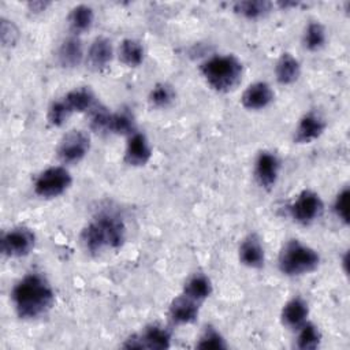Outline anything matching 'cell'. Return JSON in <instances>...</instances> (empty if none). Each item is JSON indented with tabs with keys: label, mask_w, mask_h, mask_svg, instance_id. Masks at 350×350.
Here are the masks:
<instances>
[{
	"label": "cell",
	"mask_w": 350,
	"mask_h": 350,
	"mask_svg": "<svg viewBox=\"0 0 350 350\" xmlns=\"http://www.w3.org/2000/svg\"><path fill=\"white\" fill-rule=\"evenodd\" d=\"M11 302L21 319L36 320L51 310L55 304V291L44 275L30 272L12 287Z\"/></svg>",
	"instance_id": "obj_1"
},
{
	"label": "cell",
	"mask_w": 350,
	"mask_h": 350,
	"mask_svg": "<svg viewBox=\"0 0 350 350\" xmlns=\"http://www.w3.org/2000/svg\"><path fill=\"white\" fill-rule=\"evenodd\" d=\"M126 241V224L113 211L98 212L82 230L81 243L89 254L116 250Z\"/></svg>",
	"instance_id": "obj_2"
},
{
	"label": "cell",
	"mask_w": 350,
	"mask_h": 350,
	"mask_svg": "<svg viewBox=\"0 0 350 350\" xmlns=\"http://www.w3.org/2000/svg\"><path fill=\"white\" fill-rule=\"evenodd\" d=\"M200 72L211 89L228 93L241 83L243 66L235 55H213L200 64Z\"/></svg>",
	"instance_id": "obj_3"
},
{
	"label": "cell",
	"mask_w": 350,
	"mask_h": 350,
	"mask_svg": "<svg viewBox=\"0 0 350 350\" xmlns=\"http://www.w3.org/2000/svg\"><path fill=\"white\" fill-rule=\"evenodd\" d=\"M320 265V254L316 249L302 243L299 239L287 241L278 257L279 271L290 278L304 276L314 272Z\"/></svg>",
	"instance_id": "obj_4"
},
{
	"label": "cell",
	"mask_w": 350,
	"mask_h": 350,
	"mask_svg": "<svg viewBox=\"0 0 350 350\" xmlns=\"http://www.w3.org/2000/svg\"><path fill=\"white\" fill-rule=\"evenodd\" d=\"M72 183L70 171L63 165H52L41 171L33 185L34 193L41 198H56L64 194Z\"/></svg>",
	"instance_id": "obj_5"
},
{
	"label": "cell",
	"mask_w": 350,
	"mask_h": 350,
	"mask_svg": "<svg viewBox=\"0 0 350 350\" xmlns=\"http://www.w3.org/2000/svg\"><path fill=\"white\" fill-rule=\"evenodd\" d=\"M324 212V202L319 193L310 189L302 190L288 205L291 219L302 226H309L319 220Z\"/></svg>",
	"instance_id": "obj_6"
},
{
	"label": "cell",
	"mask_w": 350,
	"mask_h": 350,
	"mask_svg": "<svg viewBox=\"0 0 350 350\" xmlns=\"http://www.w3.org/2000/svg\"><path fill=\"white\" fill-rule=\"evenodd\" d=\"M36 246V234L26 226H15L3 232L0 249L5 257L21 258L29 256Z\"/></svg>",
	"instance_id": "obj_7"
},
{
	"label": "cell",
	"mask_w": 350,
	"mask_h": 350,
	"mask_svg": "<svg viewBox=\"0 0 350 350\" xmlns=\"http://www.w3.org/2000/svg\"><path fill=\"white\" fill-rule=\"evenodd\" d=\"M90 150V138L82 130H71L66 133L56 148L59 160L63 164H78Z\"/></svg>",
	"instance_id": "obj_8"
},
{
	"label": "cell",
	"mask_w": 350,
	"mask_h": 350,
	"mask_svg": "<svg viewBox=\"0 0 350 350\" xmlns=\"http://www.w3.org/2000/svg\"><path fill=\"white\" fill-rule=\"evenodd\" d=\"M171 342H172L171 331L167 327L154 323V324L146 325L141 334L133 335L131 338L126 339L123 346L127 349L164 350L171 346Z\"/></svg>",
	"instance_id": "obj_9"
},
{
	"label": "cell",
	"mask_w": 350,
	"mask_h": 350,
	"mask_svg": "<svg viewBox=\"0 0 350 350\" xmlns=\"http://www.w3.org/2000/svg\"><path fill=\"white\" fill-rule=\"evenodd\" d=\"M254 179L264 190H272L279 179L280 160L275 152L261 150L254 160Z\"/></svg>",
	"instance_id": "obj_10"
},
{
	"label": "cell",
	"mask_w": 350,
	"mask_h": 350,
	"mask_svg": "<svg viewBox=\"0 0 350 350\" xmlns=\"http://www.w3.org/2000/svg\"><path fill=\"white\" fill-rule=\"evenodd\" d=\"M327 129L325 119L316 111H309L301 116L294 130V144L305 145L319 139Z\"/></svg>",
	"instance_id": "obj_11"
},
{
	"label": "cell",
	"mask_w": 350,
	"mask_h": 350,
	"mask_svg": "<svg viewBox=\"0 0 350 350\" xmlns=\"http://www.w3.org/2000/svg\"><path fill=\"white\" fill-rule=\"evenodd\" d=\"M152 157V146L144 133L134 131L127 137L123 161L130 167H144Z\"/></svg>",
	"instance_id": "obj_12"
},
{
	"label": "cell",
	"mask_w": 350,
	"mask_h": 350,
	"mask_svg": "<svg viewBox=\"0 0 350 350\" xmlns=\"http://www.w3.org/2000/svg\"><path fill=\"white\" fill-rule=\"evenodd\" d=\"M275 93L271 85L265 81L250 83L242 93L241 104L247 111H261L272 104Z\"/></svg>",
	"instance_id": "obj_13"
},
{
	"label": "cell",
	"mask_w": 350,
	"mask_h": 350,
	"mask_svg": "<svg viewBox=\"0 0 350 350\" xmlns=\"http://www.w3.org/2000/svg\"><path fill=\"white\" fill-rule=\"evenodd\" d=\"M113 59V46L109 38L100 36L96 37L86 52V64L92 71L100 72L105 70Z\"/></svg>",
	"instance_id": "obj_14"
},
{
	"label": "cell",
	"mask_w": 350,
	"mask_h": 350,
	"mask_svg": "<svg viewBox=\"0 0 350 350\" xmlns=\"http://www.w3.org/2000/svg\"><path fill=\"white\" fill-rule=\"evenodd\" d=\"M239 262L252 269H260L265 264V250L256 234L247 235L238 249Z\"/></svg>",
	"instance_id": "obj_15"
},
{
	"label": "cell",
	"mask_w": 350,
	"mask_h": 350,
	"mask_svg": "<svg viewBox=\"0 0 350 350\" xmlns=\"http://www.w3.org/2000/svg\"><path fill=\"white\" fill-rule=\"evenodd\" d=\"M200 314V304L180 294L168 306V317L176 325L193 324Z\"/></svg>",
	"instance_id": "obj_16"
},
{
	"label": "cell",
	"mask_w": 350,
	"mask_h": 350,
	"mask_svg": "<svg viewBox=\"0 0 350 350\" xmlns=\"http://www.w3.org/2000/svg\"><path fill=\"white\" fill-rule=\"evenodd\" d=\"M57 62L63 68H75L86 57L83 44L79 36H70L64 38L57 48Z\"/></svg>",
	"instance_id": "obj_17"
},
{
	"label": "cell",
	"mask_w": 350,
	"mask_h": 350,
	"mask_svg": "<svg viewBox=\"0 0 350 350\" xmlns=\"http://www.w3.org/2000/svg\"><path fill=\"white\" fill-rule=\"evenodd\" d=\"M309 305L302 297L290 298L280 310L282 324L290 329H298L305 321H308Z\"/></svg>",
	"instance_id": "obj_18"
},
{
	"label": "cell",
	"mask_w": 350,
	"mask_h": 350,
	"mask_svg": "<svg viewBox=\"0 0 350 350\" xmlns=\"http://www.w3.org/2000/svg\"><path fill=\"white\" fill-rule=\"evenodd\" d=\"M64 101L70 107V109L78 113H89L100 101L96 94L86 86L74 88L63 96Z\"/></svg>",
	"instance_id": "obj_19"
},
{
	"label": "cell",
	"mask_w": 350,
	"mask_h": 350,
	"mask_svg": "<svg viewBox=\"0 0 350 350\" xmlns=\"http://www.w3.org/2000/svg\"><path fill=\"white\" fill-rule=\"evenodd\" d=\"M212 291L213 286L208 275H205L204 272H196L185 282L182 294L198 304H202L211 297Z\"/></svg>",
	"instance_id": "obj_20"
},
{
	"label": "cell",
	"mask_w": 350,
	"mask_h": 350,
	"mask_svg": "<svg viewBox=\"0 0 350 350\" xmlns=\"http://www.w3.org/2000/svg\"><path fill=\"white\" fill-rule=\"evenodd\" d=\"M301 75L299 60L288 52L279 56L275 64V77L280 85H293Z\"/></svg>",
	"instance_id": "obj_21"
},
{
	"label": "cell",
	"mask_w": 350,
	"mask_h": 350,
	"mask_svg": "<svg viewBox=\"0 0 350 350\" xmlns=\"http://www.w3.org/2000/svg\"><path fill=\"white\" fill-rule=\"evenodd\" d=\"M94 11L88 4H78L72 7L67 16V23L74 36H79L93 26Z\"/></svg>",
	"instance_id": "obj_22"
},
{
	"label": "cell",
	"mask_w": 350,
	"mask_h": 350,
	"mask_svg": "<svg viewBox=\"0 0 350 350\" xmlns=\"http://www.w3.org/2000/svg\"><path fill=\"white\" fill-rule=\"evenodd\" d=\"M118 57L127 67H139L145 59L142 42L135 38H124L118 46Z\"/></svg>",
	"instance_id": "obj_23"
},
{
	"label": "cell",
	"mask_w": 350,
	"mask_h": 350,
	"mask_svg": "<svg viewBox=\"0 0 350 350\" xmlns=\"http://www.w3.org/2000/svg\"><path fill=\"white\" fill-rule=\"evenodd\" d=\"M272 10V3L265 0H242L232 4V11L239 16L254 21L264 18Z\"/></svg>",
	"instance_id": "obj_24"
},
{
	"label": "cell",
	"mask_w": 350,
	"mask_h": 350,
	"mask_svg": "<svg viewBox=\"0 0 350 350\" xmlns=\"http://www.w3.org/2000/svg\"><path fill=\"white\" fill-rule=\"evenodd\" d=\"M325 42H327L325 27L317 21L309 22L302 34L304 48L310 52H316V51L321 49L325 45Z\"/></svg>",
	"instance_id": "obj_25"
},
{
	"label": "cell",
	"mask_w": 350,
	"mask_h": 350,
	"mask_svg": "<svg viewBox=\"0 0 350 350\" xmlns=\"http://www.w3.org/2000/svg\"><path fill=\"white\" fill-rule=\"evenodd\" d=\"M175 96L176 93L172 85L167 82H159L154 86H152L148 94V103L152 108L165 109L174 103Z\"/></svg>",
	"instance_id": "obj_26"
},
{
	"label": "cell",
	"mask_w": 350,
	"mask_h": 350,
	"mask_svg": "<svg viewBox=\"0 0 350 350\" xmlns=\"http://www.w3.org/2000/svg\"><path fill=\"white\" fill-rule=\"evenodd\" d=\"M297 331L295 346L301 350H314L321 343V332L314 323L305 321Z\"/></svg>",
	"instance_id": "obj_27"
},
{
	"label": "cell",
	"mask_w": 350,
	"mask_h": 350,
	"mask_svg": "<svg viewBox=\"0 0 350 350\" xmlns=\"http://www.w3.org/2000/svg\"><path fill=\"white\" fill-rule=\"evenodd\" d=\"M134 131H137L135 130V122H134L133 115L129 111L123 109V111H116V112L111 113L108 134L129 137Z\"/></svg>",
	"instance_id": "obj_28"
},
{
	"label": "cell",
	"mask_w": 350,
	"mask_h": 350,
	"mask_svg": "<svg viewBox=\"0 0 350 350\" xmlns=\"http://www.w3.org/2000/svg\"><path fill=\"white\" fill-rule=\"evenodd\" d=\"M72 115V111L70 109V107L67 105V103L64 101V98L62 97L60 100L52 101L49 108H48V123L53 127H62L67 119Z\"/></svg>",
	"instance_id": "obj_29"
},
{
	"label": "cell",
	"mask_w": 350,
	"mask_h": 350,
	"mask_svg": "<svg viewBox=\"0 0 350 350\" xmlns=\"http://www.w3.org/2000/svg\"><path fill=\"white\" fill-rule=\"evenodd\" d=\"M196 347H198V349H226L227 342L219 329L208 325L198 336Z\"/></svg>",
	"instance_id": "obj_30"
},
{
	"label": "cell",
	"mask_w": 350,
	"mask_h": 350,
	"mask_svg": "<svg viewBox=\"0 0 350 350\" xmlns=\"http://www.w3.org/2000/svg\"><path fill=\"white\" fill-rule=\"evenodd\" d=\"M349 197H350V190L347 186L340 189L338 194L335 196L334 204H332V212L336 216V219L343 223L345 226L349 224Z\"/></svg>",
	"instance_id": "obj_31"
},
{
	"label": "cell",
	"mask_w": 350,
	"mask_h": 350,
	"mask_svg": "<svg viewBox=\"0 0 350 350\" xmlns=\"http://www.w3.org/2000/svg\"><path fill=\"white\" fill-rule=\"evenodd\" d=\"M0 38L4 48L14 46L19 38V30L16 25L4 16L0 19Z\"/></svg>",
	"instance_id": "obj_32"
},
{
	"label": "cell",
	"mask_w": 350,
	"mask_h": 350,
	"mask_svg": "<svg viewBox=\"0 0 350 350\" xmlns=\"http://www.w3.org/2000/svg\"><path fill=\"white\" fill-rule=\"evenodd\" d=\"M49 4H51L49 1H30L27 5L31 12H41V11H45Z\"/></svg>",
	"instance_id": "obj_33"
}]
</instances>
